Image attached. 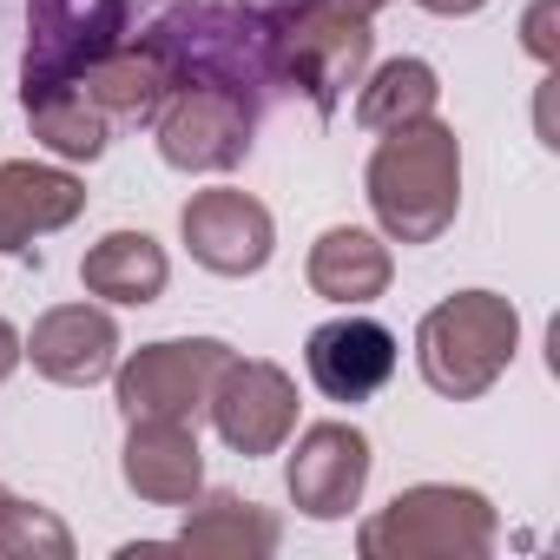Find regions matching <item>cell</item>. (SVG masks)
Masks as SVG:
<instances>
[{
	"label": "cell",
	"instance_id": "obj_1",
	"mask_svg": "<svg viewBox=\"0 0 560 560\" xmlns=\"http://www.w3.org/2000/svg\"><path fill=\"white\" fill-rule=\"evenodd\" d=\"M363 185H370V211H376L383 237L435 244L462 211V139H455V126H442L429 113L416 126L383 132Z\"/></svg>",
	"mask_w": 560,
	"mask_h": 560
},
{
	"label": "cell",
	"instance_id": "obj_2",
	"mask_svg": "<svg viewBox=\"0 0 560 560\" xmlns=\"http://www.w3.org/2000/svg\"><path fill=\"white\" fill-rule=\"evenodd\" d=\"M257 47L270 86L304 93L317 113H337L370 73V21L337 0H270L257 8Z\"/></svg>",
	"mask_w": 560,
	"mask_h": 560
},
{
	"label": "cell",
	"instance_id": "obj_3",
	"mask_svg": "<svg viewBox=\"0 0 560 560\" xmlns=\"http://www.w3.org/2000/svg\"><path fill=\"white\" fill-rule=\"evenodd\" d=\"M514 343H521V317L508 298L494 291H462V298H442L422 330H416V363H422V383L448 402H475L501 383V370L514 363Z\"/></svg>",
	"mask_w": 560,
	"mask_h": 560
},
{
	"label": "cell",
	"instance_id": "obj_4",
	"mask_svg": "<svg viewBox=\"0 0 560 560\" xmlns=\"http://www.w3.org/2000/svg\"><path fill=\"white\" fill-rule=\"evenodd\" d=\"M494 508L475 488L455 481H422L402 488L383 514L363 521L357 547L363 560H481L494 547Z\"/></svg>",
	"mask_w": 560,
	"mask_h": 560
},
{
	"label": "cell",
	"instance_id": "obj_5",
	"mask_svg": "<svg viewBox=\"0 0 560 560\" xmlns=\"http://www.w3.org/2000/svg\"><path fill=\"white\" fill-rule=\"evenodd\" d=\"M119 40H126V0H27L21 100L54 93V86H73Z\"/></svg>",
	"mask_w": 560,
	"mask_h": 560
},
{
	"label": "cell",
	"instance_id": "obj_6",
	"mask_svg": "<svg viewBox=\"0 0 560 560\" xmlns=\"http://www.w3.org/2000/svg\"><path fill=\"white\" fill-rule=\"evenodd\" d=\"M231 363V343L218 337H172V343H145L126 363H113V396L126 409V422L139 416H172L191 422L211 402L218 370Z\"/></svg>",
	"mask_w": 560,
	"mask_h": 560
},
{
	"label": "cell",
	"instance_id": "obj_7",
	"mask_svg": "<svg viewBox=\"0 0 560 560\" xmlns=\"http://www.w3.org/2000/svg\"><path fill=\"white\" fill-rule=\"evenodd\" d=\"M211 429L224 435L231 455H277L298 429V383L264 363V357H231L211 383Z\"/></svg>",
	"mask_w": 560,
	"mask_h": 560
},
{
	"label": "cell",
	"instance_id": "obj_8",
	"mask_svg": "<svg viewBox=\"0 0 560 560\" xmlns=\"http://www.w3.org/2000/svg\"><path fill=\"white\" fill-rule=\"evenodd\" d=\"M178 237L185 250L211 270V277H257L277 250V224L270 211L237 191V185H211V191H191L185 211H178Z\"/></svg>",
	"mask_w": 560,
	"mask_h": 560
},
{
	"label": "cell",
	"instance_id": "obj_9",
	"mask_svg": "<svg viewBox=\"0 0 560 560\" xmlns=\"http://www.w3.org/2000/svg\"><path fill=\"white\" fill-rule=\"evenodd\" d=\"M291 501L311 521H343L370 488V435L357 422H311L291 448Z\"/></svg>",
	"mask_w": 560,
	"mask_h": 560
},
{
	"label": "cell",
	"instance_id": "obj_10",
	"mask_svg": "<svg viewBox=\"0 0 560 560\" xmlns=\"http://www.w3.org/2000/svg\"><path fill=\"white\" fill-rule=\"evenodd\" d=\"M304 370H311V383H317L330 402H350V409H357V402H370V396L396 376V337H389L376 317L343 311V317H330V324L311 330Z\"/></svg>",
	"mask_w": 560,
	"mask_h": 560
},
{
	"label": "cell",
	"instance_id": "obj_11",
	"mask_svg": "<svg viewBox=\"0 0 560 560\" xmlns=\"http://www.w3.org/2000/svg\"><path fill=\"white\" fill-rule=\"evenodd\" d=\"M21 357H34V370L47 383L93 389L119 363V324L100 304H60V311H47L34 324V337H21Z\"/></svg>",
	"mask_w": 560,
	"mask_h": 560
},
{
	"label": "cell",
	"instance_id": "obj_12",
	"mask_svg": "<svg viewBox=\"0 0 560 560\" xmlns=\"http://www.w3.org/2000/svg\"><path fill=\"white\" fill-rule=\"evenodd\" d=\"M86 211V185L60 165H40V159H8L0 165V250L14 257H34L47 231H67L73 218Z\"/></svg>",
	"mask_w": 560,
	"mask_h": 560
},
{
	"label": "cell",
	"instance_id": "obj_13",
	"mask_svg": "<svg viewBox=\"0 0 560 560\" xmlns=\"http://www.w3.org/2000/svg\"><path fill=\"white\" fill-rule=\"evenodd\" d=\"M126 488L139 501H159V508H185L198 501L205 488V455H198V429L191 422H172V416H139L132 435H126Z\"/></svg>",
	"mask_w": 560,
	"mask_h": 560
},
{
	"label": "cell",
	"instance_id": "obj_14",
	"mask_svg": "<svg viewBox=\"0 0 560 560\" xmlns=\"http://www.w3.org/2000/svg\"><path fill=\"white\" fill-rule=\"evenodd\" d=\"M304 277H311V291H317L324 304L363 311V304H376V298L389 291L396 257H389V244H383L376 231H363V224H330V231L311 244Z\"/></svg>",
	"mask_w": 560,
	"mask_h": 560
},
{
	"label": "cell",
	"instance_id": "obj_15",
	"mask_svg": "<svg viewBox=\"0 0 560 560\" xmlns=\"http://www.w3.org/2000/svg\"><path fill=\"white\" fill-rule=\"evenodd\" d=\"M80 284L106 304H159L172 284V257L152 231H106L80 257Z\"/></svg>",
	"mask_w": 560,
	"mask_h": 560
},
{
	"label": "cell",
	"instance_id": "obj_16",
	"mask_svg": "<svg viewBox=\"0 0 560 560\" xmlns=\"http://www.w3.org/2000/svg\"><path fill=\"white\" fill-rule=\"evenodd\" d=\"M178 547H185V553H218V560H264V553H277V521H270L257 501L211 494V501L178 527Z\"/></svg>",
	"mask_w": 560,
	"mask_h": 560
},
{
	"label": "cell",
	"instance_id": "obj_17",
	"mask_svg": "<svg viewBox=\"0 0 560 560\" xmlns=\"http://www.w3.org/2000/svg\"><path fill=\"white\" fill-rule=\"evenodd\" d=\"M442 106V80L429 60H389L376 73H363V93H357V126L363 132H396V126H416Z\"/></svg>",
	"mask_w": 560,
	"mask_h": 560
},
{
	"label": "cell",
	"instance_id": "obj_18",
	"mask_svg": "<svg viewBox=\"0 0 560 560\" xmlns=\"http://www.w3.org/2000/svg\"><path fill=\"white\" fill-rule=\"evenodd\" d=\"M27 119H34V139L47 145V152H60V159H100L106 152V139H113V126L80 100V86H54V93H34L27 100Z\"/></svg>",
	"mask_w": 560,
	"mask_h": 560
},
{
	"label": "cell",
	"instance_id": "obj_19",
	"mask_svg": "<svg viewBox=\"0 0 560 560\" xmlns=\"http://www.w3.org/2000/svg\"><path fill=\"white\" fill-rule=\"evenodd\" d=\"M0 553H8V560H67L73 553V534L47 508L8 494V501H0Z\"/></svg>",
	"mask_w": 560,
	"mask_h": 560
},
{
	"label": "cell",
	"instance_id": "obj_20",
	"mask_svg": "<svg viewBox=\"0 0 560 560\" xmlns=\"http://www.w3.org/2000/svg\"><path fill=\"white\" fill-rule=\"evenodd\" d=\"M553 14H560V0H534V8H527V21H521V34H527V54H534L540 67H553V60H560Z\"/></svg>",
	"mask_w": 560,
	"mask_h": 560
},
{
	"label": "cell",
	"instance_id": "obj_21",
	"mask_svg": "<svg viewBox=\"0 0 560 560\" xmlns=\"http://www.w3.org/2000/svg\"><path fill=\"white\" fill-rule=\"evenodd\" d=\"M14 363H21V330H14L8 317H0V383L14 376Z\"/></svg>",
	"mask_w": 560,
	"mask_h": 560
},
{
	"label": "cell",
	"instance_id": "obj_22",
	"mask_svg": "<svg viewBox=\"0 0 560 560\" xmlns=\"http://www.w3.org/2000/svg\"><path fill=\"white\" fill-rule=\"evenodd\" d=\"M416 8H429V14H442V21H462V14H481L488 0H416Z\"/></svg>",
	"mask_w": 560,
	"mask_h": 560
},
{
	"label": "cell",
	"instance_id": "obj_23",
	"mask_svg": "<svg viewBox=\"0 0 560 560\" xmlns=\"http://www.w3.org/2000/svg\"><path fill=\"white\" fill-rule=\"evenodd\" d=\"M337 8H350V14H363V21H370V14H383V8H389V0H337Z\"/></svg>",
	"mask_w": 560,
	"mask_h": 560
}]
</instances>
